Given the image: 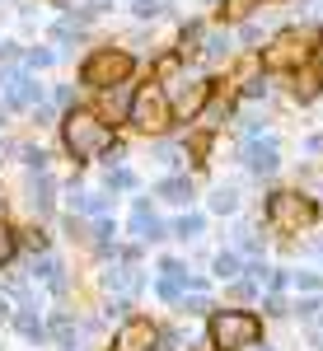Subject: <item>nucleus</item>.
<instances>
[{"mask_svg": "<svg viewBox=\"0 0 323 351\" xmlns=\"http://www.w3.org/2000/svg\"><path fill=\"white\" fill-rule=\"evenodd\" d=\"M296 309H300V319H304V324H314V319L323 314V304H319V300H300Z\"/></svg>", "mask_w": 323, "mask_h": 351, "instance_id": "c756f323", "label": "nucleus"}, {"mask_svg": "<svg viewBox=\"0 0 323 351\" xmlns=\"http://www.w3.org/2000/svg\"><path fill=\"white\" fill-rule=\"evenodd\" d=\"M164 10H169V0H136V14L141 19H160Z\"/></svg>", "mask_w": 323, "mask_h": 351, "instance_id": "b1692460", "label": "nucleus"}, {"mask_svg": "<svg viewBox=\"0 0 323 351\" xmlns=\"http://www.w3.org/2000/svg\"><path fill=\"white\" fill-rule=\"evenodd\" d=\"M155 192H160L164 202H174V206H188V202H192V178L174 173V178H164V183H160Z\"/></svg>", "mask_w": 323, "mask_h": 351, "instance_id": "f8f14e48", "label": "nucleus"}, {"mask_svg": "<svg viewBox=\"0 0 323 351\" xmlns=\"http://www.w3.org/2000/svg\"><path fill=\"white\" fill-rule=\"evenodd\" d=\"M206 337H211L215 351L258 347V337H263V319H258V314H248V309H215L211 324H206Z\"/></svg>", "mask_w": 323, "mask_h": 351, "instance_id": "f03ea898", "label": "nucleus"}, {"mask_svg": "<svg viewBox=\"0 0 323 351\" xmlns=\"http://www.w3.org/2000/svg\"><path fill=\"white\" fill-rule=\"evenodd\" d=\"M71 202H75V211H80V216H108V197H99V192H80V197H71Z\"/></svg>", "mask_w": 323, "mask_h": 351, "instance_id": "6ab92c4d", "label": "nucleus"}, {"mask_svg": "<svg viewBox=\"0 0 323 351\" xmlns=\"http://www.w3.org/2000/svg\"><path fill=\"white\" fill-rule=\"evenodd\" d=\"M108 319H132V300H127V295H117L112 304H108Z\"/></svg>", "mask_w": 323, "mask_h": 351, "instance_id": "c85d7f7f", "label": "nucleus"}, {"mask_svg": "<svg viewBox=\"0 0 323 351\" xmlns=\"http://www.w3.org/2000/svg\"><path fill=\"white\" fill-rule=\"evenodd\" d=\"M132 234H136L141 243H155V239H164V225L155 220V211H150L145 202H136V206H132Z\"/></svg>", "mask_w": 323, "mask_h": 351, "instance_id": "9b49d317", "label": "nucleus"}, {"mask_svg": "<svg viewBox=\"0 0 323 351\" xmlns=\"http://www.w3.org/2000/svg\"><path fill=\"white\" fill-rule=\"evenodd\" d=\"M0 89H5V99L14 104V108H38L43 104V89L33 75H19V71H10V75H0Z\"/></svg>", "mask_w": 323, "mask_h": 351, "instance_id": "6e6552de", "label": "nucleus"}, {"mask_svg": "<svg viewBox=\"0 0 323 351\" xmlns=\"http://www.w3.org/2000/svg\"><path fill=\"white\" fill-rule=\"evenodd\" d=\"M19 155H24V164H28V169H38V173L47 169V155H43V150H33V145H24Z\"/></svg>", "mask_w": 323, "mask_h": 351, "instance_id": "cd10ccee", "label": "nucleus"}, {"mask_svg": "<svg viewBox=\"0 0 323 351\" xmlns=\"http://www.w3.org/2000/svg\"><path fill=\"white\" fill-rule=\"evenodd\" d=\"M215 94L211 80H192V84H178V94H174V112L178 117H197V112L206 108V99Z\"/></svg>", "mask_w": 323, "mask_h": 351, "instance_id": "1a4fd4ad", "label": "nucleus"}, {"mask_svg": "<svg viewBox=\"0 0 323 351\" xmlns=\"http://www.w3.org/2000/svg\"><path fill=\"white\" fill-rule=\"evenodd\" d=\"M263 351H272V347H263Z\"/></svg>", "mask_w": 323, "mask_h": 351, "instance_id": "a19ab883", "label": "nucleus"}, {"mask_svg": "<svg viewBox=\"0 0 323 351\" xmlns=\"http://www.w3.org/2000/svg\"><path fill=\"white\" fill-rule=\"evenodd\" d=\"M33 276H43L56 295H66V276H61V263H56V258H43V263L33 267Z\"/></svg>", "mask_w": 323, "mask_h": 351, "instance_id": "f3484780", "label": "nucleus"}, {"mask_svg": "<svg viewBox=\"0 0 323 351\" xmlns=\"http://www.w3.org/2000/svg\"><path fill=\"white\" fill-rule=\"evenodd\" d=\"M239 253H230V248H225V253H215V276H220V281H235V276H239Z\"/></svg>", "mask_w": 323, "mask_h": 351, "instance_id": "412c9836", "label": "nucleus"}, {"mask_svg": "<svg viewBox=\"0 0 323 351\" xmlns=\"http://www.w3.org/2000/svg\"><path fill=\"white\" fill-rule=\"evenodd\" d=\"M47 337H52L56 347H75V319L71 314H56L52 324H47Z\"/></svg>", "mask_w": 323, "mask_h": 351, "instance_id": "2eb2a0df", "label": "nucleus"}, {"mask_svg": "<svg viewBox=\"0 0 323 351\" xmlns=\"http://www.w3.org/2000/svg\"><path fill=\"white\" fill-rule=\"evenodd\" d=\"M28 202H33V211H38V216H47V211H52V183H47V173H38V183L28 188Z\"/></svg>", "mask_w": 323, "mask_h": 351, "instance_id": "dca6fc26", "label": "nucleus"}, {"mask_svg": "<svg viewBox=\"0 0 323 351\" xmlns=\"http://www.w3.org/2000/svg\"><path fill=\"white\" fill-rule=\"evenodd\" d=\"M314 220H319V206L309 197H300V192H272L267 197V225L276 234H300Z\"/></svg>", "mask_w": 323, "mask_h": 351, "instance_id": "20e7f679", "label": "nucleus"}, {"mask_svg": "<svg viewBox=\"0 0 323 351\" xmlns=\"http://www.w3.org/2000/svg\"><path fill=\"white\" fill-rule=\"evenodd\" d=\"M304 145H309V150H314V155H323V136H309V141H304Z\"/></svg>", "mask_w": 323, "mask_h": 351, "instance_id": "4c0bfd02", "label": "nucleus"}, {"mask_svg": "<svg viewBox=\"0 0 323 351\" xmlns=\"http://www.w3.org/2000/svg\"><path fill=\"white\" fill-rule=\"evenodd\" d=\"M202 230H206V220H202V216H183L178 225H174L178 239H202Z\"/></svg>", "mask_w": 323, "mask_h": 351, "instance_id": "5701e85b", "label": "nucleus"}, {"mask_svg": "<svg viewBox=\"0 0 323 351\" xmlns=\"http://www.w3.org/2000/svg\"><path fill=\"white\" fill-rule=\"evenodd\" d=\"M104 286L108 291H122V295H136L141 291V276H136V267H112L104 276Z\"/></svg>", "mask_w": 323, "mask_h": 351, "instance_id": "ddd939ff", "label": "nucleus"}, {"mask_svg": "<svg viewBox=\"0 0 323 351\" xmlns=\"http://www.w3.org/2000/svg\"><path fill=\"white\" fill-rule=\"evenodd\" d=\"M14 253H19L14 230H10V225H0V267H10V263H14Z\"/></svg>", "mask_w": 323, "mask_h": 351, "instance_id": "4be33fe9", "label": "nucleus"}, {"mask_svg": "<svg viewBox=\"0 0 323 351\" xmlns=\"http://www.w3.org/2000/svg\"><path fill=\"white\" fill-rule=\"evenodd\" d=\"M183 309H188V314H206V309H211V300H206V295H202V291H197V295H183Z\"/></svg>", "mask_w": 323, "mask_h": 351, "instance_id": "7c9ffc66", "label": "nucleus"}, {"mask_svg": "<svg viewBox=\"0 0 323 351\" xmlns=\"http://www.w3.org/2000/svg\"><path fill=\"white\" fill-rule=\"evenodd\" d=\"M174 99L164 94V84H141L132 94V122L141 127V132H150V136H160L174 127Z\"/></svg>", "mask_w": 323, "mask_h": 351, "instance_id": "39448f33", "label": "nucleus"}, {"mask_svg": "<svg viewBox=\"0 0 323 351\" xmlns=\"http://www.w3.org/2000/svg\"><path fill=\"white\" fill-rule=\"evenodd\" d=\"M314 56H319V75H323V38H319V47H314Z\"/></svg>", "mask_w": 323, "mask_h": 351, "instance_id": "58836bf2", "label": "nucleus"}, {"mask_svg": "<svg viewBox=\"0 0 323 351\" xmlns=\"http://www.w3.org/2000/svg\"><path fill=\"white\" fill-rule=\"evenodd\" d=\"M28 248H33V253H43V248H47V234H43V230H28Z\"/></svg>", "mask_w": 323, "mask_h": 351, "instance_id": "72a5a7b5", "label": "nucleus"}, {"mask_svg": "<svg viewBox=\"0 0 323 351\" xmlns=\"http://www.w3.org/2000/svg\"><path fill=\"white\" fill-rule=\"evenodd\" d=\"M5 314H10V304H5V300H0V319H5Z\"/></svg>", "mask_w": 323, "mask_h": 351, "instance_id": "ea45409f", "label": "nucleus"}, {"mask_svg": "<svg viewBox=\"0 0 323 351\" xmlns=\"http://www.w3.org/2000/svg\"><path fill=\"white\" fill-rule=\"evenodd\" d=\"M267 314H291V309H286V300H281V295H272L267 300Z\"/></svg>", "mask_w": 323, "mask_h": 351, "instance_id": "e433bc0d", "label": "nucleus"}, {"mask_svg": "<svg viewBox=\"0 0 323 351\" xmlns=\"http://www.w3.org/2000/svg\"><path fill=\"white\" fill-rule=\"evenodd\" d=\"M243 164L263 178V173H276L281 155H276V145H272V141H258V136H253V141H248V150H243Z\"/></svg>", "mask_w": 323, "mask_h": 351, "instance_id": "9d476101", "label": "nucleus"}, {"mask_svg": "<svg viewBox=\"0 0 323 351\" xmlns=\"http://www.w3.org/2000/svg\"><path fill=\"white\" fill-rule=\"evenodd\" d=\"M230 52V33H206V56H225Z\"/></svg>", "mask_w": 323, "mask_h": 351, "instance_id": "a878e982", "label": "nucleus"}, {"mask_svg": "<svg viewBox=\"0 0 323 351\" xmlns=\"http://www.w3.org/2000/svg\"><path fill=\"white\" fill-rule=\"evenodd\" d=\"M164 276H188V267H183V263H178V258H169V263H164Z\"/></svg>", "mask_w": 323, "mask_h": 351, "instance_id": "f704fd0d", "label": "nucleus"}, {"mask_svg": "<svg viewBox=\"0 0 323 351\" xmlns=\"http://www.w3.org/2000/svg\"><path fill=\"white\" fill-rule=\"evenodd\" d=\"M14 332L28 337V342H43V337H47V324H43L33 309H19V314H14Z\"/></svg>", "mask_w": 323, "mask_h": 351, "instance_id": "4468645a", "label": "nucleus"}, {"mask_svg": "<svg viewBox=\"0 0 323 351\" xmlns=\"http://www.w3.org/2000/svg\"><path fill=\"white\" fill-rule=\"evenodd\" d=\"M243 94H248V99H263V94H267V84H263V80H248V89H243Z\"/></svg>", "mask_w": 323, "mask_h": 351, "instance_id": "c9c22d12", "label": "nucleus"}, {"mask_svg": "<svg viewBox=\"0 0 323 351\" xmlns=\"http://www.w3.org/2000/svg\"><path fill=\"white\" fill-rule=\"evenodd\" d=\"M61 141H66V150H71L75 160H99V155L112 150V127H108L99 112L71 108L61 117Z\"/></svg>", "mask_w": 323, "mask_h": 351, "instance_id": "f257e3e1", "label": "nucleus"}, {"mask_svg": "<svg viewBox=\"0 0 323 351\" xmlns=\"http://www.w3.org/2000/svg\"><path fill=\"white\" fill-rule=\"evenodd\" d=\"M296 286L300 291H319V271H296Z\"/></svg>", "mask_w": 323, "mask_h": 351, "instance_id": "473e14b6", "label": "nucleus"}, {"mask_svg": "<svg viewBox=\"0 0 323 351\" xmlns=\"http://www.w3.org/2000/svg\"><path fill=\"white\" fill-rule=\"evenodd\" d=\"M104 108L112 112V117H117L122 108L132 112V89H127V80H122V84H108V94H104Z\"/></svg>", "mask_w": 323, "mask_h": 351, "instance_id": "a211bd4d", "label": "nucleus"}, {"mask_svg": "<svg viewBox=\"0 0 323 351\" xmlns=\"http://www.w3.org/2000/svg\"><path fill=\"white\" fill-rule=\"evenodd\" d=\"M160 342V328L150 319H122L117 337H112V351H150Z\"/></svg>", "mask_w": 323, "mask_h": 351, "instance_id": "0eeeda50", "label": "nucleus"}, {"mask_svg": "<svg viewBox=\"0 0 323 351\" xmlns=\"http://www.w3.org/2000/svg\"><path fill=\"white\" fill-rule=\"evenodd\" d=\"M160 164L178 169V164H183V150H174V145H160Z\"/></svg>", "mask_w": 323, "mask_h": 351, "instance_id": "2f4dec72", "label": "nucleus"}, {"mask_svg": "<svg viewBox=\"0 0 323 351\" xmlns=\"http://www.w3.org/2000/svg\"><path fill=\"white\" fill-rule=\"evenodd\" d=\"M132 56L127 52H112V47H104V52H94L89 61L80 66V80L94 84V89H108V84H122L127 75H132Z\"/></svg>", "mask_w": 323, "mask_h": 351, "instance_id": "423d86ee", "label": "nucleus"}, {"mask_svg": "<svg viewBox=\"0 0 323 351\" xmlns=\"http://www.w3.org/2000/svg\"><path fill=\"white\" fill-rule=\"evenodd\" d=\"M314 47H319V38L309 28H281L263 47V71H300L314 56Z\"/></svg>", "mask_w": 323, "mask_h": 351, "instance_id": "7ed1b4c3", "label": "nucleus"}, {"mask_svg": "<svg viewBox=\"0 0 323 351\" xmlns=\"http://www.w3.org/2000/svg\"><path fill=\"white\" fill-rule=\"evenodd\" d=\"M24 61L33 66V71H43V66H52V61H56V52H47V47H33V52H28Z\"/></svg>", "mask_w": 323, "mask_h": 351, "instance_id": "bb28decb", "label": "nucleus"}, {"mask_svg": "<svg viewBox=\"0 0 323 351\" xmlns=\"http://www.w3.org/2000/svg\"><path fill=\"white\" fill-rule=\"evenodd\" d=\"M122 188H136V178L127 169H108V192H122Z\"/></svg>", "mask_w": 323, "mask_h": 351, "instance_id": "393cba45", "label": "nucleus"}, {"mask_svg": "<svg viewBox=\"0 0 323 351\" xmlns=\"http://www.w3.org/2000/svg\"><path fill=\"white\" fill-rule=\"evenodd\" d=\"M211 211L215 216H235V211H239V192L235 188H215L211 192Z\"/></svg>", "mask_w": 323, "mask_h": 351, "instance_id": "aec40b11", "label": "nucleus"}]
</instances>
